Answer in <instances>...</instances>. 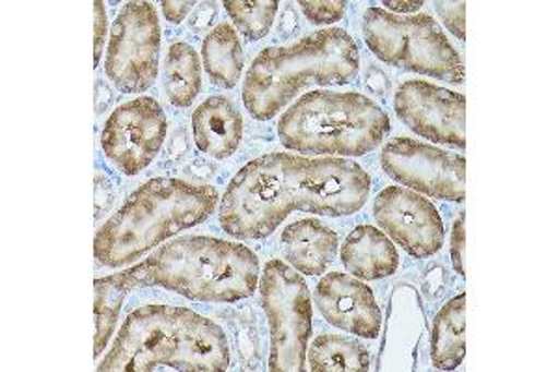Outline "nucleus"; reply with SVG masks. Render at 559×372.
Masks as SVG:
<instances>
[{"mask_svg": "<svg viewBox=\"0 0 559 372\" xmlns=\"http://www.w3.org/2000/svg\"><path fill=\"white\" fill-rule=\"evenodd\" d=\"M369 192L371 177L350 158L269 153L242 166L229 181L218 224L234 239H265L293 211L332 218L355 215Z\"/></svg>", "mask_w": 559, "mask_h": 372, "instance_id": "f257e3e1", "label": "nucleus"}, {"mask_svg": "<svg viewBox=\"0 0 559 372\" xmlns=\"http://www.w3.org/2000/svg\"><path fill=\"white\" fill-rule=\"evenodd\" d=\"M260 281V261L250 248L189 235L160 244L139 265L96 279V358L115 335L129 290L160 287L197 302L234 303L250 298Z\"/></svg>", "mask_w": 559, "mask_h": 372, "instance_id": "f03ea898", "label": "nucleus"}, {"mask_svg": "<svg viewBox=\"0 0 559 372\" xmlns=\"http://www.w3.org/2000/svg\"><path fill=\"white\" fill-rule=\"evenodd\" d=\"M229 343L224 329L197 311L144 305L129 313L99 372L228 371Z\"/></svg>", "mask_w": 559, "mask_h": 372, "instance_id": "7ed1b4c3", "label": "nucleus"}, {"mask_svg": "<svg viewBox=\"0 0 559 372\" xmlns=\"http://www.w3.org/2000/svg\"><path fill=\"white\" fill-rule=\"evenodd\" d=\"M218 192L174 177L142 184L97 231L94 255L103 266L133 265L153 248L200 226L218 207Z\"/></svg>", "mask_w": 559, "mask_h": 372, "instance_id": "20e7f679", "label": "nucleus"}, {"mask_svg": "<svg viewBox=\"0 0 559 372\" xmlns=\"http://www.w3.org/2000/svg\"><path fill=\"white\" fill-rule=\"evenodd\" d=\"M360 71V51L344 28L313 32L289 47H269L255 57L242 86V103L258 121L273 120L300 89L344 86Z\"/></svg>", "mask_w": 559, "mask_h": 372, "instance_id": "39448f33", "label": "nucleus"}, {"mask_svg": "<svg viewBox=\"0 0 559 372\" xmlns=\"http://www.w3.org/2000/svg\"><path fill=\"white\" fill-rule=\"evenodd\" d=\"M390 118L355 92L316 89L302 95L278 121L280 144L305 155L364 157L390 134Z\"/></svg>", "mask_w": 559, "mask_h": 372, "instance_id": "423d86ee", "label": "nucleus"}, {"mask_svg": "<svg viewBox=\"0 0 559 372\" xmlns=\"http://www.w3.org/2000/svg\"><path fill=\"white\" fill-rule=\"evenodd\" d=\"M362 34L369 51L392 68L435 76L445 83H464L463 58L427 13L395 15L382 8H368L362 17Z\"/></svg>", "mask_w": 559, "mask_h": 372, "instance_id": "0eeeda50", "label": "nucleus"}, {"mask_svg": "<svg viewBox=\"0 0 559 372\" xmlns=\"http://www.w3.org/2000/svg\"><path fill=\"white\" fill-rule=\"evenodd\" d=\"M260 295L271 328L269 371H306L312 335V297L305 278L284 261L273 259L261 274Z\"/></svg>", "mask_w": 559, "mask_h": 372, "instance_id": "6e6552de", "label": "nucleus"}, {"mask_svg": "<svg viewBox=\"0 0 559 372\" xmlns=\"http://www.w3.org/2000/svg\"><path fill=\"white\" fill-rule=\"evenodd\" d=\"M159 15L152 2H128L116 17L105 73L123 94H142L159 76Z\"/></svg>", "mask_w": 559, "mask_h": 372, "instance_id": "1a4fd4ad", "label": "nucleus"}, {"mask_svg": "<svg viewBox=\"0 0 559 372\" xmlns=\"http://www.w3.org/2000/svg\"><path fill=\"white\" fill-rule=\"evenodd\" d=\"M381 165L401 187L419 194L453 203L466 197V160L457 153L413 139H395L384 145Z\"/></svg>", "mask_w": 559, "mask_h": 372, "instance_id": "9d476101", "label": "nucleus"}, {"mask_svg": "<svg viewBox=\"0 0 559 372\" xmlns=\"http://www.w3.org/2000/svg\"><path fill=\"white\" fill-rule=\"evenodd\" d=\"M166 131L168 123L160 103L139 97L108 116L102 133L103 153L123 176H139L159 155Z\"/></svg>", "mask_w": 559, "mask_h": 372, "instance_id": "9b49d317", "label": "nucleus"}, {"mask_svg": "<svg viewBox=\"0 0 559 372\" xmlns=\"http://www.w3.org/2000/svg\"><path fill=\"white\" fill-rule=\"evenodd\" d=\"M394 110L421 139L466 147V99L463 94L426 81H407L395 92Z\"/></svg>", "mask_w": 559, "mask_h": 372, "instance_id": "f8f14e48", "label": "nucleus"}, {"mask_svg": "<svg viewBox=\"0 0 559 372\" xmlns=\"http://www.w3.org/2000/svg\"><path fill=\"white\" fill-rule=\"evenodd\" d=\"M373 216L384 233L416 259L431 257L444 247L442 216L427 197L403 187H388L373 203Z\"/></svg>", "mask_w": 559, "mask_h": 372, "instance_id": "ddd939ff", "label": "nucleus"}, {"mask_svg": "<svg viewBox=\"0 0 559 372\" xmlns=\"http://www.w3.org/2000/svg\"><path fill=\"white\" fill-rule=\"evenodd\" d=\"M324 321L364 339L381 334L382 313L368 285L342 272L326 274L313 295Z\"/></svg>", "mask_w": 559, "mask_h": 372, "instance_id": "4468645a", "label": "nucleus"}, {"mask_svg": "<svg viewBox=\"0 0 559 372\" xmlns=\"http://www.w3.org/2000/svg\"><path fill=\"white\" fill-rule=\"evenodd\" d=\"M192 134L200 152L216 160L229 158L241 144V112L228 97L213 95L194 110Z\"/></svg>", "mask_w": 559, "mask_h": 372, "instance_id": "2eb2a0df", "label": "nucleus"}, {"mask_svg": "<svg viewBox=\"0 0 559 372\" xmlns=\"http://www.w3.org/2000/svg\"><path fill=\"white\" fill-rule=\"evenodd\" d=\"M340 239L323 221H293L282 233V252L295 271L305 276H323L336 261Z\"/></svg>", "mask_w": 559, "mask_h": 372, "instance_id": "dca6fc26", "label": "nucleus"}, {"mask_svg": "<svg viewBox=\"0 0 559 372\" xmlns=\"http://www.w3.org/2000/svg\"><path fill=\"white\" fill-rule=\"evenodd\" d=\"M342 263L355 278H390L400 268V253L394 242L373 226H358L342 247Z\"/></svg>", "mask_w": 559, "mask_h": 372, "instance_id": "f3484780", "label": "nucleus"}, {"mask_svg": "<svg viewBox=\"0 0 559 372\" xmlns=\"http://www.w3.org/2000/svg\"><path fill=\"white\" fill-rule=\"evenodd\" d=\"M466 295H459L437 313L431 329V360L439 371H453L466 353Z\"/></svg>", "mask_w": 559, "mask_h": 372, "instance_id": "a211bd4d", "label": "nucleus"}, {"mask_svg": "<svg viewBox=\"0 0 559 372\" xmlns=\"http://www.w3.org/2000/svg\"><path fill=\"white\" fill-rule=\"evenodd\" d=\"M202 58L211 83L221 88H236L245 68V55L234 26L229 23L216 25L215 31L205 36Z\"/></svg>", "mask_w": 559, "mask_h": 372, "instance_id": "6ab92c4d", "label": "nucleus"}, {"mask_svg": "<svg viewBox=\"0 0 559 372\" xmlns=\"http://www.w3.org/2000/svg\"><path fill=\"white\" fill-rule=\"evenodd\" d=\"M202 89V65L194 47L178 41L165 60V92L174 107H191Z\"/></svg>", "mask_w": 559, "mask_h": 372, "instance_id": "aec40b11", "label": "nucleus"}, {"mask_svg": "<svg viewBox=\"0 0 559 372\" xmlns=\"http://www.w3.org/2000/svg\"><path fill=\"white\" fill-rule=\"evenodd\" d=\"M308 363L313 372H364L369 371L371 356L356 339L323 334L313 339Z\"/></svg>", "mask_w": 559, "mask_h": 372, "instance_id": "412c9836", "label": "nucleus"}, {"mask_svg": "<svg viewBox=\"0 0 559 372\" xmlns=\"http://www.w3.org/2000/svg\"><path fill=\"white\" fill-rule=\"evenodd\" d=\"M278 2H224L229 17L248 41H258L267 36L278 13Z\"/></svg>", "mask_w": 559, "mask_h": 372, "instance_id": "4be33fe9", "label": "nucleus"}, {"mask_svg": "<svg viewBox=\"0 0 559 372\" xmlns=\"http://www.w3.org/2000/svg\"><path fill=\"white\" fill-rule=\"evenodd\" d=\"M347 2L340 0H321V2H300V8L305 12L306 17L313 25H331L337 23L345 15Z\"/></svg>", "mask_w": 559, "mask_h": 372, "instance_id": "5701e85b", "label": "nucleus"}, {"mask_svg": "<svg viewBox=\"0 0 559 372\" xmlns=\"http://www.w3.org/2000/svg\"><path fill=\"white\" fill-rule=\"evenodd\" d=\"M440 20L452 31L455 38L466 39V4L464 2H435Z\"/></svg>", "mask_w": 559, "mask_h": 372, "instance_id": "b1692460", "label": "nucleus"}, {"mask_svg": "<svg viewBox=\"0 0 559 372\" xmlns=\"http://www.w3.org/2000/svg\"><path fill=\"white\" fill-rule=\"evenodd\" d=\"M464 224H466L464 215L459 216L452 233L453 268L461 278H464V250H466V226Z\"/></svg>", "mask_w": 559, "mask_h": 372, "instance_id": "393cba45", "label": "nucleus"}, {"mask_svg": "<svg viewBox=\"0 0 559 372\" xmlns=\"http://www.w3.org/2000/svg\"><path fill=\"white\" fill-rule=\"evenodd\" d=\"M94 13H96V34H94V58H96V68L102 62L103 45L107 38V13H105V4L102 0L94 2Z\"/></svg>", "mask_w": 559, "mask_h": 372, "instance_id": "a878e982", "label": "nucleus"}, {"mask_svg": "<svg viewBox=\"0 0 559 372\" xmlns=\"http://www.w3.org/2000/svg\"><path fill=\"white\" fill-rule=\"evenodd\" d=\"M160 8H163V13H165L168 23L179 25V23H183L185 17L192 12L194 2H191V0H189V2H160Z\"/></svg>", "mask_w": 559, "mask_h": 372, "instance_id": "bb28decb", "label": "nucleus"}, {"mask_svg": "<svg viewBox=\"0 0 559 372\" xmlns=\"http://www.w3.org/2000/svg\"><path fill=\"white\" fill-rule=\"evenodd\" d=\"M366 86H368L371 94L384 97L388 94V89H390V79H388L384 71L379 70L376 65H371L368 70V75H366Z\"/></svg>", "mask_w": 559, "mask_h": 372, "instance_id": "cd10ccee", "label": "nucleus"}, {"mask_svg": "<svg viewBox=\"0 0 559 372\" xmlns=\"http://www.w3.org/2000/svg\"><path fill=\"white\" fill-rule=\"evenodd\" d=\"M384 7V10H390V12H395V15L397 13H414L418 12L419 8L424 7V2H384L382 4Z\"/></svg>", "mask_w": 559, "mask_h": 372, "instance_id": "c85d7f7f", "label": "nucleus"}, {"mask_svg": "<svg viewBox=\"0 0 559 372\" xmlns=\"http://www.w3.org/2000/svg\"><path fill=\"white\" fill-rule=\"evenodd\" d=\"M211 4H202V7L198 8L197 13H194V21H192L191 25L194 26V31H202L205 26L211 25V21L215 17V13H211V15H205V12L210 10Z\"/></svg>", "mask_w": 559, "mask_h": 372, "instance_id": "c756f323", "label": "nucleus"}]
</instances>
